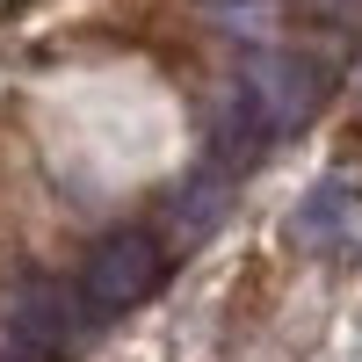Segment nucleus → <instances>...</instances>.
Returning <instances> with one entry per match:
<instances>
[{
  "mask_svg": "<svg viewBox=\"0 0 362 362\" xmlns=\"http://www.w3.org/2000/svg\"><path fill=\"white\" fill-rule=\"evenodd\" d=\"M87 319H95V312H87L80 283H58V276H29V283L8 297V341L29 348V355H44V362L66 355Z\"/></svg>",
  "mask_w": 362,
  "mask_h": 362,
  "instance_id": "3",
  "label": "nucleus"
},
{
  "mask_svg": "<svg viewBox=\"0 0 362 362\" xmlns=\"http://www.w3.org/2000/svg\"><path fill=\"white\" fill-rule=\"evenodd\" d=\"M225 210H232V181H225V174H196V181H181V189H174L167 225H174V239H210Z\"/></svg>",
  "mask_w": 362,
  "mask_h": 362,
  "instance_id": "4",
  "label": "nucleus"
},
{
  "mask_svg": "<svg viewBox=\"0 0 362 362\" xmlns=\"http://www.w3.org/2000/svg\"><path fill=\"white\" fill-rule=\"evenodd\" d=\"M0 362H44V355H29V348H15V341H8V348H0Z\"/></svg>",
  "mask_w": 362,
  "mask_h": 362,
  "instance_id": "8",
  "label": "nucleus"
},
{
  "mask_svg": "<svg viewBox=\"0 0 362 362\" xmlns=\"http://www.w3.org/2000/svg\"><path fill=\"white\" fill-rule=\"evenodd\" d=\"M261 138H268V131H261L254 102L239 95V87H232V95L218 102V116H210V145H218L225 160H254V153H261Z\"/></svg>",
  "mask_w": 362,
  "mask_h": 362,
  "instance_id": "6",
  "label": "nucleus"
},
{
  "mask_svg": "<svg viewBox=\"0 0 362 362\" xmlns=\"http://www.w3.org/2000/svg\"><path fill=\"white\" fill-rule=\"evenodd\" d=\"M167 276V239L160 232H109L95 254H87V276H80V297H87V312L109 319V312H131L138 297H153Z\"/></svg>",
  "mask_w": 362,
  "mask_h": 362,
  "instance_id": "1",
  "label": "nucleus"
},
{
  "mask_svg": "<svg viewBox=\"0 0 362 362\" xmlns=\"http://www.w3.org/2000/svg\"><path fill=\"white\" fill-rule=\"evenodd\" d=\"M305 8H312L326 29H348V37L362 29V0H305Z\"/></svg>",
  "mask_w": 362,
  "mask_h": 362,
  "instance_id": "7",
  "label": "nucleus"
},
{
  "mask_svg": "<svg viewBox=\"0 0 362 362\" xmlns=\"http://www.w3.org/2000/svg\"><path fill=\"white\" fill-rule=\"evenodd\" d=\"M348 218H355V174H326L319 189L297 203V239H312V247H326V239H341L348 232Z\"/></svg>",
  "mask_w": 362,
  "mask_h": 362,
  "instance_id": "5",
  "label": "nucleus"
},
{
  "mask_svg": "<svg viewBox=\"0 0 362 362\" xmlns=\"http://www.w3.org/2000/svg\"><path fill=\"white\" fill-rule=\"evenodd\" d=\"M239 95L254 102V116H261L268 138H283V131H297V124L319 109L326 80H319L312 58H297V51H254V58H247V80H239Z\"/></svg>",
  "mask_w": 362,
  "mask_h": 362,
  "instance_id": "2",
  "label": "nucleus"
}]
</instances>
